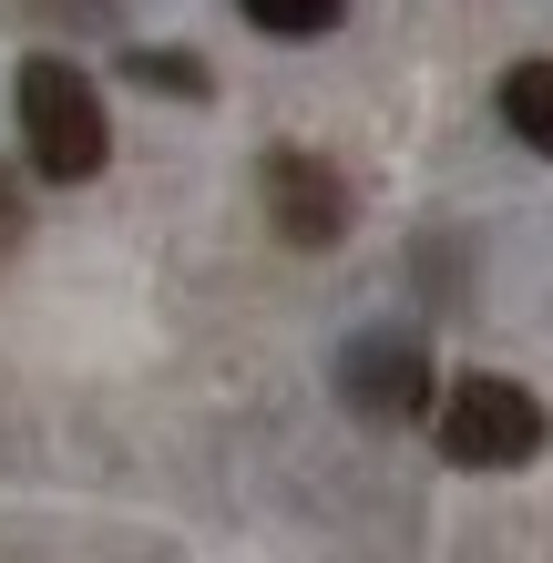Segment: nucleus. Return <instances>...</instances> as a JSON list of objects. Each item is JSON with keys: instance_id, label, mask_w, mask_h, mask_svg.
Segmentation results:
<instances>
[{"instance_id": "obj_5", "label": "nucleus", "mask_w": 553, "mask_h": 563, "mask_svg": "<svg viewBox=\"0 0 553 563\" xmlns=\"http://www.w3.org/2000/svg\"><path fill=\"white\" fill-rule=\"evenodd\" d=\"M493 103H502V123H512L533 154H553V52H543V62H512Z\"/></svg>"}, {"instance_id": "obj_1", "label": "nucleus", "mask_w": 553, "mask_h": 563, "mask_svg": "<svg viewBox=\"0 0 553 563\" xmlns=\"http://www.w3.org/2000/svg\"><path fill=\"white\" fill-rule=\"evenodd\" d=\"M11 103H21V154H31L42 185H92L113 164V113H103V92H92L82 62L31 52L21 82H11Z\"/></svg>"}, {"instance_id": "obj_6", "label": "nucleus", "mask_w": 553, "mask_h": 563, "mask_svg": "<svg viewBox=\"0 0 553 563\" xmlns=\"http://www.w3.org/2000/svg\"><path fill=\"white\" fill-rule=\"evenodd\" d=\"M236 11L267 31V42H318V31H339L349 0H236Z\"/></svg>"}, {"instance_id": "obj_3", "label": "nucleus", "mask_w": 553, "mask_h": 563, "mask_svg": "<svg viewBox=\"0 0 553 563\" xmlns=\"http://www.w3.org/2000/svg\"><path fill=\"white\" fill-rule=\"evenodd\" d=\"M339 400L349 420H369V430H400L431 410V349L410 339V328H360V339L339 349Z\"/></svg>"}, {"instance_id": "obj_9", "label": "nucleus", "mask_w": 553, "mask_h": 563, "mask_svg": "<svg viewBox=\"0 0 553 563\" xmlns=\"http://www.w3.org/2000/svg\"><path fill=\"white\" fill-rule=\"evenodd\" d=\"M11 225H21V195H11V175H0V236H11Z\"/></svg>"}, {"instance_id": "obj_8", "label": "nucleus", "mask_w": 553, "mask_h": 563, "mask_svg": "<svg viewBox=\"0 0 553 563\" xmlns=\"http://www.w3.org/2000/svg\"><path fill=\"white\" fill-rule=\"evenodd\" d=\"M42 11H62V21H113V0H42Z\"/></svg>"}, {"instance_id": "obj_4", "label": "nucleus", "mask_w": 553, "mask_h": 563, "mask_svg": "<svg viewBox=\"0 0 553 563\" xmlns=\"http://www.w3.org/2000/svg\"><path fill=\"white\" fill-rule=\"evenodd\" d=\"M256 195H267V225L287 246H339L349 236V175L329 154H298V144H277L267 164H256Z\"/></svg>"}, {"instance_id": "obj_2", "label": "nucleus", "mask_w": 553, "mask_h": 563, "mask_svg": "<svg viewBox=\"0 0 553 563\" xmlns=\"http://www.w3.org/2000/svg\"><path fill=\"white\" fill-rule=\"evenodd\" d=\"M543 441H553V410L533 400L523 379L472 369V379L441 389V461H451V472H523Z\"/></svg>"}, {"instance_id": "obj_7", "label": "nucleus", "mask_w": 553, "mask_h": 563, "mask_svg": "<svg viewBox=\"0 0 553 563\" xmlns=\"http://www.w3.org/2000/svg\"><path fill=\"white\" fill-rule=\"evenodd\" d=\"M123 82H144V92H175V103H206V62L195 52H123Z\"/></svg>"}]
</instances>
